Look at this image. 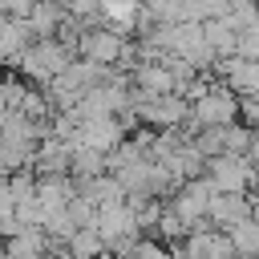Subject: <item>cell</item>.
I'll use <instances>...</instances> for the list:
<instances>
[{"instance_id": "10", "label": "cell", "mask_w": 259, "mask_h": 259, "mask_svg": "<svg viewBox=\"0 0 259 259\" xmlns=\"http://www.w3.org/2000/svg\"><path fill=\"white\" fill-rule=\"evenodd\" d=\"M186 251L194 259H239L227 231H194V235H186Z\"/></svg>"}, {"instance_id": "6", "label": "cell", "mask_w": 259, "mask_h": 259, "mask_svg": "<svg viewBox=\"0 0 259 259\" xmlns=\"http://www.w3.org/2000/svg\"><path fill=\"white\" fill-rule=\"evenodd\" d=\"M206 178L214 182L219 194H247L251 182H255V166L239 154H223V158L206 162Z\"/></svg>"}, {"instance_id": "7", "label": "cell", "mask_w": 259, "mask_h": 259, "mask_svg": "<svg viewBox=\"0 0 259 259\" xmlns=\"http://www.w3.org/2000/svg\"><path fill=\"white\" fill-rule=\"evenodd\" d=\"M214 77L235 89L239 97H259V61H247V57H223L214 61Z\"/></svg>"}, {"instance_id": "21", "label": "cell", "mask_w": 259, "mask_h": 259, "mask_svg": "<svg viewBox=\"0 0 259 259\" xmlns=\"http://www.w3.org/2000/svg\"><path fill=\"white\" fill-rule=\"evenodd\" d=\"M40 259H69V251H49V255H40Z\"/></svg>"}, {"instance_id": "2", "label": "cell", "mask_w": 259, "mask_h": 259, "mask_svg": "<svg viewBox=\"0 0 259 259\" xmlns=\"http://www.w3.org/2000/svg\"><path fill=\"white\" fill-rule=\"evenodd\" d=\"M239 117H243V101H239V93H235V89H227V85L219 81L202 101H194V105H190V125H186V134L194 138L198 130L235 125Z\"/></svg>"}, {"instance_id": "4", "label": "cell", "mask_w": 259, "mask_h": 259, "mask_svg": "<svg viewBox=\"0 0 259 259\" xmlns=\"http://www.w3.org/2000/svg\"><path fill=\"white\" fill-rule=\"evenodd\" d=\"M134 117L146 130H186L190 125V101L182 93H166V97H134Z\"/></svg>"}, {"instance_id": "15", "label": "cell", "mask_w": 259, "mask_h": 259, "mask_svg": "<svg viewBox=\"0 0 259 259\" xmlns=\"http://www.w3.org/2000/svg\"><path fill=\"white\" fill-rule=\"evenodd\" d=\"M69 259H101L109 247H105V239H101V231L97 227H81L73 239H69Z\"/></svg>"}, {"instance_id": "8", "label": "cell", "mask_w": 259, "mask_h": 259, "mask_svg": "<svg viewBox=\"0 0 259 259\" xmlns=\"http://www.w3.org/2000/svg\"><path fill=\"white\" fill-rule=\"evenodd\" d=\"M130 77H134V93H146V97L178 93V77H174V69H170V57H166V61L134 65V69H130Z\"/></svg>"}, {"instance_id": "1", "label": "cell", "mask_w": 259, "mask_h": 259, "mask_svg": "<svg viewBox=\"0 0 259 259\" xmlns=\"http://www.w3.org/2000/svg\"><path fill=\"white\" fill-rule=\"evenodd\" d=\"M77 57L57 40V36H45V40H32L24 53H20V73L28 77V81H36V85H53L69 65H73Z\"/></svg>"}, {"instance_id": "12", "label": "cell", "mask_w": 259, "mask_h": 259, "mask_svg": "<svg viewBox=\"0 0 259 259\" xmlns=\"http://www.w3.org/2000/svg\"><path fill=\"white\" fill-rule=\"evenodd\" d=\"M206 40H210V49H214L219 61H223V57H239V28H235L231 16L206 20Z\"/></svg>"}, {"instance_id": "3", "label": "cell", "mask_w": 259, "mask_h": 259, "mask_svg": "<svg viewBox=\"0 0 259 259\" xmlns=\"http://www.w3.org/2000/svg\"><path fill=\"white\" fill-rule=\"evenodd\" d=\"M77 57L125 73V69H130L125 61H134V45L125 40V32H117V28H109V24H97V28H85V36H81V53H77Z\"/></svg>"}, {"instance_id": "18", "label": "cell", "mask_w": 259, "mask_h": 259, "mask_svg": "<svg viewBox=\"0 0 259 259\" xmlns=\"http://www.w3.org/2000/svg\"><path fill=\"white\" fill-rule=\"evenodd\" d=\"M239 57L259 61V24H251V28H243V32H239Z\"/></svg>"}, {"instance_id": "14", "label": "cell", "mask_w": 259, "mask_h": 259, "mask_svg": "<svg viewBox=\"0 0 259 259\" xmlns=\"http://www.w3.org/2000/svg\"><path fill=\"white\" fill-rule=\"evenodd\" d=\"M101 174H109V154L89 150V146H73V178L85 182V178H101Z\"/></svg>"}, {"instance_id": "11", "label": "cell", "mask_w": 259, "mask_h": 259, "mask_svg": "<svg viewBox=\"0 0 259 259\" xmlns=\"http://www.w3.org/2000/svg\"><path fill=\"white\" fill-rule=\"evenodd\" d=\"M24 20L32 24V36H36V40H45V36H57V32H61V24L69 20V12H65V4H61V0H36V4H32V12H28Z\"/></svg>"}, {"instance_id": "5", "label": "cell", "mask_w": 259, "mask_h": 259, "mask_svg": "<svg viewBox=\"0 0 259 259\" xmlns=\"http://www.w3.org/2000/svg\"><path fill=\"white\" fill-rule=\"evenodd\" d=\"M214 194H219V190H214V182H210L206 174H202V178H190V182L170 198V210L186 223V231H190V235H194V231H214V227H210V219H206V214H210V198H214Z\"/></svg>"}, {"instance_id": "9", "label": "cell", "mask_w": 259, "mask_h": 259, "mask_svg": "<svg viewBox=\"0 0 259 259\" xmlns=\"http://www.w3.org/2000/svg\"><path fill=\"white\" fill-rule=\"evenodd\" d=\"M255 214V198L251 194H214L210 198V227L214 231H231L235 223H243V219H251Z\"/></svg>"}, {"instance_id": "20", "label": "cell", "mask_w": 259, "mask_h": 259, "mask_svg": "<svg viewBox=\"0 0 259 259\" xmlns=\"http://www.w3.org/2000/svg\"><path fill=\"white\" fill-rule=\"evenodd\" d=\"M170 255H174V259H194V255L186 251V239H182V243H174V247H170Z\"/></svg>"}, {"instance_id": "13", "label": "cell", "mask_w": 259, "mask_h": 259, "mask_svg": "<svg viewBox=\"0 0 259 259\" xmlns=\"http://www.w3.org/2000/svg\"><path fill=\"white\" fill-rule=\"evenodd\" d=\"M138 16H142V0H101V20L117 32L138 28Z\"/></svg>"}, {"instance_id": "19", "label": "cell", "mask_w": 259, "mask_h": 259, "mask_svg": "<svg viewBox=\"0 0 259 259\" xmlns=\"http://www.w3.org/2000/svg\"><path fill=\"white\" fill-rule=\"evenodd\" d=\"M4 219H16V194H12L8 182L0 186V223H4Z\"/></svg>"}, {"instance_id": "17", "label": "cell", "mask_w": 259, "mask_h": 259, "mask_svg": "<svg viewBox=\"0 0 259 259\" xmlns=\"http://www.w3.org/2000/svg\"><path fill=\"white\" fill-rule=\"evenodd\" d=\"M130 259H174V255H170V247H166L162 239H150V235H146V239L134 247Z\"/></svg>"}, {"instance_id": "16", "label": "cell", "mask_w": 259, "mask_h": 259, "mask_svg": "<svg viewBox=\"0 0 259 259\" xmlns=\"http://www.w3.org/2000/svg\"><path fill=\"white\" fill-rule=\"evenodd\" d=\"M227 235H231V243H235L239 259H259V219H255V214H251V219H243V223H235Z\"/></svg>"}]
</instances>
